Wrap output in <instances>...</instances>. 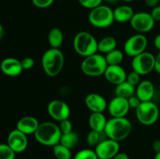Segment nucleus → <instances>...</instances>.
<instances>
[{"label": "nucleus", "mask_w": 160, "mask_h": 159, "mask_svg": "<svg viewBox=\"0 0 160 159\" xmlns=\"http://www.w3.org/2000/svg\"><path fill=\"white\" fill-rule=\"evenodd\" d=\"M48 113L54 120L59 122L69 118L70 108L68 104L62 100H52L47 106Z\"/></svg>", "instance_id": "12"}, {"label": "nucleus", "mask_w": 160, "mask_h": 159, "mask_svg": "<svg viewBox=\"0 0 160 159\" xmlns=\"http://www.w3.org/2000/svg\"><path fill=\"white\" fill-rule=\"evenodd\" d=\"M59 127L60 129L62 134L69 133V132L73 131V125H72L71 122L69 120V118L64 119L62 121L59 122Z\"/></svg>", "instance_id": "32"}, {"label": "nucleus", "mask_w": 160, "mask_h": 159, "mask_svg": "<svg viewBox=\"0 0 160 159\" xmlns=\"http://www.w3.org/2000/svg\"><path fill=\"white\" fill-rule=\"evenodd\" d=\"M63 33L58 27H53L48 34V42L52 48H59L63 43Z\"/></svg>", "instance_id": "22"}, {"label": "nucleus", "mask_w": 160, "mask_h": 159, "mask_svg": "<svg viewBox=\"0 0 160 159\" xmlns=\"http://www.w3.org/2000/svg\"><path fill=\"white\" fill-rule=\"evenodd\" d=\"M38 120L33 116H23L18 120L17 123V128L18 130L21 131L22 132L26 135L30 134H34L39 126Z\"/></svg>", "instance_id": "19"}, {"label": "nucleus", "mask_w": 160, "mask_h": 159, "mask_svg": "<svg viewBox=\"0 0 160 159\" xmlns=\"http://www.w3.org/2000/svg\"><path fill=\"white\" fill-rule=\"evenodd\" d=\"M135 93L142 102L152 101L155 95L154 84L149 80L141 81L137 86Z\"/></svg>", "instance_id": "18"}, {"label": "nucleus", "mask_w": 160, "mask_h": 159, "mask_svg": "<svg viewBox=\"0 0 160 159\" xmlns=\"http://www.w3.org/2000/svg\"><path fill=\"white\" fill-rule=\"evenodd\" d=\"M127 75L128 73L120 65H108L104 73L106 80L116 86L126 81Z\"/></svg>", "instance_id": "16"}, {"label": "nucleus", "mask_w": 160, "mask_h": 159, "mask_svg": "<svg viewBox=\"0 0 160 159\" xmlns=\"http://www.w3.org/2000/svg\"><path fill=\"white\" fill-rule=\"evenodd\" d=\"M52 151L56 159H71L72 157L71 150L59 143L52 147Z\"/></svg>", "instance_id": "28"}, {"label": "nucleus", "mask_w": 160, "mask_h": 159, "mask_svg": "<svg viewBox=\"0 0 160 159\" xmlns=\"http://www.w3.org/2000/svg\"><path fill=\"white\" fill-rule=\"evenodd\" d=\"M155 71L160 74V51L156 56V62H155Z\"/></svg>", "instance_id": "39"}, {"label": "nucleus", "mask_w": 160, "mask_h": 159, "mask_svg": "<svg viewBox=\"0 0 160 159\" xmlns=\"http://www.w3.org/2000/svg\"><path fill=\"white\" fill-rule=\"evenodd\" d=\"M16 153L7 143H0V159H15Z\"/></svg>", "instance_id": "30"}, {"label": "nucleus", "mask_w": 160, "mask_h": 159, "mask_svg": "<svg viewBox=\"0 0 160 159\" xmlns=\"http://www.w3.org/2000/svg\"><path fill=\"white\" fill-rule=\"evenodd\" d=\"M81 6L88 9H92L102 3L103 0H78Z\"/></svg>", "instance_id": "31"}, {"label": "nucleus", "mask_w": 160, "mask_h": 159, "mask_svg": "<svg viewBox=\"0 0 160 159\" xmlns=\"http://www.w3.org/2000/svg\"><path fill=\"white\" fill-rule=\"evenodd\" d=\"M55 0H31L33 5L39 9H45L54 3Z\"/></svg>", "instance_id": "34"}, {"label": "nucleus", "mask_w": 160, "mask_h": 159, "mask_svg": "<svg viewBox=\"0 0 160 159\" xmlns=\"http://www.w3.org/2000/svg\"><path fill=\"white\" fill-rule=\"evenodd\" d=\"M108 64L105 55L98 53L84 57L81 65V69L84 75L88 76H99L104 75Z\"/></svg>", "instance_id": "6"}, {"label": "nucleus", "mask_w": 160, "mask_h": 159, "mask_svg": "<svg viewBox=\"0 0 160 159\" xmlns=\"http://www.w3.org/2000/svg\"><path fill=\"white\" fill-rule=\"evenodd\" d=\"M73 159H98L95 150L86 148L76 153Z\"/></svg>", "instance_id": "29"}, {"label": "nucleus", "mask_w": 160, "mask_h": 159, "mask_svg": "<svg viewBox=\"0 0 160 159\" xmlns=\"http://www.w3.org/2000/svg\"><path fill=\"white\" fill-rule=\"evenodd\" d=\"M84 104L92 112L103 113L108 107L106 98L97 93L88 94L84 98Z\"/></svg>", "instance_id": "15"}, {"label": "nucleus", "mask_w": 160, "mask_h": 159, "mask_svg": "<svg viewBox=\"0 0 160 159\" xmlns=\"http://www.w3.org/2000/svg\"><path fill=\"white\" fill-rule=\"evenodd\" d=\"M95 151L98 159H112L120 152V143L112 139L106 138L95 147Z\"/></svg>", "instance_id": "11"}, {"label": "nucleus", "mask_w": 160, "mask_h": 159, "mask_svg": "<svg viewBox=\"0 0 160 159\" xmlns=\"http://www.w3.org/2000/svg\"><path fill=\"white\" fill-rule=\"evenodd\" d=\"M154 45L156 48L160 51V34H157L154 39Z\"/></svg>", "instance_id": "42"}, {"label": "nucleus", "mask_w": 160, "mask_h": 159, "mask_svg": "<svg viewBox=\"0 0 160 159\" xmlns=\"http://www.w3.org/2000/svg\"><path fill=\"white\" fill-rule=\"evenodd\" d=\"M3 35H4V29H3V26L0 23V41L3 37Z\"/></svg>", "instance_id": "43"}, {"label": "nucleus", "mask_w": 160, "mask_h": 159, "mask_svg": "<svg viewBox=\"0 0 160 159\" xmlns=\"http://www.w3.org/2000/svg\"><path fill=\"white\" fill-rule=\"evenodd\" d=\"M23 70H29L34 65V60L31 57H26L20 60Z\"/></svg>", "instance_id": "35"}, {"label": "nucleus", "mask_w": 160, "mask_h": 159, "mask_svg": "<svg viewBox=\"0 0 160 159\" xmlns=\"http://www.w3.org/2000/svg\"><path fill=\"white\" fill-rule=\"evenodd\" d=\"M135 112L138 122L144 126H152L159 119V107L152 101L141 103Z\"/></svg>", "instance_id": "7"}, {"label": "nucleus", "mask_w": 160, "mask_h": 159, "mask_svg": "<svg viewBox=\"0 0 160 159\" xmlns=\"http://www.w3.org/2000/svg\"><path fill=\"white\" fill-rule=\"evenodd\" d=\"M107 121L102 112H92L88 118L91 129L98 132H104Z\"/></svg>", "instance_id": "21"}, {"label": "nucleus", "mask_w": 160, "mask_h": 159, "mask_svg": "<svg viewBox=\"0 0 160 159\" xmlns=\"http://www.w3.org/2000/svg\"><path fill=\"white\" fill-rule=\"evenodd\" d=\"M28 135L17 129H13L9 133L7 137V144L17 153H22L27 149L28 145Z\"/></svg>", "instance_id": "13"}, {"label": "nucleus", "mask_w": 160, "mask_h": 159, "mask_svg": "<svg viewBox=\"0 0 160 159\" xmlns=\"http://www.w3.org/2000/svg\"><path fill=\"white\" fill-rule=\"evenodd\" d=\"M34 136L40 144L53 147L59 143L62 132L59 125L52 122H44L39 124Z\"/></svg>", "instance_id": "3"}, {"label": "nucleus", "mask_w": 160, "mask_h": 159, "mask_svg": "<svg viewBox=\"0 0 160 159\" xmlns=\"http://www.w3.org/2000/svg\"><path fill=\"white\" fill-rule=\"evenodd\" d=\"M1 71L8 76H17L23 71L21 62L15 58H6L0 64Z\"/></svg>", "instance_id": "17"}, {"label": "nucleus", "mask_w": 160, "mask_h": 159, "mask_svg": "<svg viewBox=\"0 0 160 159\" xmlns=\"http://www.w3.org/2000/svg\"><path fill=\"white\" fill-rule=\"evenodd\" d=\"M65 59L59 48H50L45 51L42 57V65L47 76L55 77L63 68Z\"/></svg>", "instance_id": "2"}, {"label": "nucleus", "mask_w": 160, "mask_h": 159, "mask_svg": "<svg viewBox=\"0 0 160 159\" xmlns=\"http://www.w3.org/2000/svg\"><path fill=\"white\" fill-rule=\"evenodd\" d=\"M151 15L156 22L160 21V6H157L153 8L151 11Z\"/></svg>", "instance_id": "37"}, {"label": "nucleus", "mask_w": 160, "mask_h": 159, "mask_svg": "<svg viewBox=\"0 0 160 159\" xmlns=\"http://www.w3.org/2000/svg\"><path fill=\"white\" fill-rule=\"evenodd\" d=\"M123 1L126 2H131L134 1V0H123Z\"/></svg>", "instance_id": "46"}, {"label": "nucleus", "mask_w": 160, "mask_h": 159, "mask_svg": "<svg viewBox=\"0 0 160 159\" xmlns=\"http://www.w3.org/2000/svg\"><path fill=\"white\" fill-rule=\"evenodd\" d=\"M106 138H107V137H106L104 132L91 130L88 133L87 137H86V142L90 147H95L100 142H102Z\"/></svg>", "instance_id": "27"}, {"label": "nucleus", "mask_w": 160, "mask_h": 159, "mask_svg": "<svg viewBox=\"0 0 160 159\" xmlns=\"http://www.w3.org/2000/svg\"><path fill=\"white\" fill-rule=\"evenodd\" d=\"M117 47V41L112 36H106L98 41V51L101 54H107Z\"/></svg>", "instance_id": "23"}, {"label": "nucleus", "mask_w": 160, "mask_h": 159, "mask_svg": "<svg viewBox=\"0 0 160 159\" xmlns=\"http://www.w3.org/2000/svg\"><path fill=\"white\" fill-rule=\"evenodd\" d=\"M131 26L138 34H145L151 31L154 28L156 21L151 13L147 12H134L130 21Z\"/></svg>", "instance_id": "10"}, {"label": "nucleus", "mask_w": 160, "mask_h": 159, "mask_svg": "<svg viewBox=\"0 0 160 159\" xmlns=\"http://www.w3.org/2000/svg\"><path fill=\"white\" fill-rule=\"evenodd\" d=\"M130 107L128 98L116 96L108 104V112L112 117H125L129 112Z\"/></svg>", "instance_id": "14"}, {"label": "nucleus", "mask_w": 160, "mask_h": 159, "mask_svg": "<svg viewBox=\"0 0 160 159\" xmlns=\"http://www.w3.org/2000/svg\"><path fill=\"white\" fill-rule=\"evenodd\" d=\"M152 149L153 151L156 153L160 152V140H156L153 142L152 143Z\"/></svg>", "instance_id": "41"}, {"label": "nucleus", "mask_w": 160, "mask_h": 159, "mask_svg": "<svg viewBox=\"0 0 160 159\" xmlns=\"http://www.w3.org/2000/svg\"><path fill=\"white\" fill-rule=\"evenodd\" d=\"M105 1H106V2H108V3H111V4H115V3L118 2V1H120V0H105Z\"/></svg>", "instance_id": "44"}, {"label": "nucleus", "mask_w": 160, "mask_h": 159, "mask_svg": "<svg viewBox=\"0 0 160 159\" xmlns=\"http://www.w3.org/2000/svg\"><path fill=\"white\" fill-rule=\"evenodd\" d=\"M88 18L90 24L97 28L109 27L115 21L113 9L102 4L91 9Z\"/></svg>", "instance_id": "5"}, {"label": "nucleus", "mask_w": 160, "mask_h": 159, "mask_svg": "<svg viewBox=\"0 0 160 159\" xmlns=\"http://www.w3.org/2000/svg\"><path fill=\"white\" fill-rule=\"evenodd\" d=\"M73 45L75 51L84 58L98 51V41L93 34L87 31L78 32L73 37Z\"/></svg>", "instance_id": "4"}, {"label": "nucleus", "mask_w": 160, "mask_h": 159, "mask_svg": "<svg viewBox=\"0 0 160 159\" xmlns=\"http://www.w3.org/2000/svg\"><path fill=\"white\" fill-rule=\"evenodd\" d=\"M131 129L132 124L126 117H112L107 121L104 132L107 138L120 142L130 135Z\"/></svg>", "instance_id": "1"}, {"label": "nucleus", "mask_w": 160, "mask_h": 159, "mask_svg": "<svg viewBox=\"0 0 160 159\" xmlns=\"http://www.w3.org/2000/svg\"><path fill=\"white\" fill-rule=\"evenodd\" d=\"M145 5H146L148 7L150 8H154L156 6H159V0H145Z\"/></svg>", "instance_id": "38"}, {"label": "nucleus", "mask_w": 160, "mask_h": 159, "mask_svg": "<svg viewBox=\"0 0 160 159\" xmlns=\"http://www.w3.org/2000/svg\"><path fill=\"white\" fill-rule=\"evenodd\" d=\"M154 159H160V152L156 153V155H155Z\"/></svg>", "instance_id": "45"}, {"label": "nucleus", "mask_w": 160, "mask_h": 159, "mask_svg": "<svg viewBox=\"0 0 160 159\" xmlns=\"http://www.w3.org/2000/svg\"><path fill=\"white\" fill-rule=\"evenodd\" d=\"M135 91L136 88L134 85L128 83V81H124L116 86L115 95L121 98H129L130 97L134 95Z\"/></svg>", "instance_id": "24"}, {"label": "nucleus", "mask_w": 160, "mask_h": 159, "mask_svg": "<svg viewBox=\"0 0 160 159\" xmlns=\"http://www.w3.org/2000/svg\"><path fill=\"white\" fill-rule=\"evenodd\" d=\"M156 56L151 52L144 51L142 54L132 58L131 66L132 70L140 74L145 76L155 70Z\"/></svg>", "instance_id": "8"}, {"label": "nucleus", "mask_w": 160, "mask_h": 159, "mask_svg": "<svg viewBox=\"0 0 160 159\" xmlns=\"http://www.w3.org/2000/svg\"><path fill=\"white\" fill-rule=\"evenodd\" d=\"M78 142H79V137L73 131L69 132V133L62 134L60 140H59V143L67 147L70 150L75 147L78 145Z\"/></svg>", "instance_id": "25"}, {"label": "nucleus", "mask_w": 160, "mask_h": 159, "mask_svg": "<svg viewBox=\"0 0 160 159\" xmlns=\"http://www.w3.org/2000/svg\"><path fill=\"white\" fill-rule=\"evenodd\" d=\"M123 57H124L123 52L118 48H116L110 52L105 55V58H106L108 65H120L122 61L123 60Z\"/></svg>", "instance_id": "26"}, {"label": "nucleus", "mask_w": 160, "mask_h": 159, "mask_svg": "<svg viewBox=\"0 0 160 159\" xmlns=\"http://www.w3.org/2000/svg\"><path fill=\"white\" fill-rule=\"evenodd\" d=\"M141 78V75L138 74V73H136L135 71L132 70L131 72H130L128 75H127V80L126 81H128V83H130L131 84L134 85V87L138 86L139 84Z\"/></svg>", "instance_id": "33"}, {"label": "nucleus", "mask_w": 160, "mask_h": 159, "mask_svg": "<svg viewBox=\"0 0 160 159\" xmlns=\"http://www.w3.org/2000/svg\"><path fill=\"white\" fill-rule=\"evenodd\" d=\"M148 46V39L143 34H136L131 36L123 45L124 53L129 57H135L145 51Z\"/></svg>", "instance_id": "9"}, {"label": "nucleus", "mask_w": 160, "mask_h": 159, "mask_svg": "<svg viewBox=\"0 0 160 159\" xmlns=\"http://www.w3.org/2000/svg\"><path fill=\"white\" fill-rule=\"evenodd\" d=\"M128 103H129L130 107L134 109L137 108L140 105L141 103H142L141 100L139 99L136 95H133V96L130 97L129 98H128Z\"/></svg>", "instance_id": "36"}, {"label": "nucleus", "mask_w": 160, "mask_h": 159, "mask_svg": "<svg viewBox=\"0 0 160 159\" xmlns=\"http://www.w3.org/2000/svg\"><path fill=\"white\" fill-rule=\"evenodd\" d=\"M134 12L132 7L128 5H121L113 9V16L115 21L118 23L130 22L134 16Z\"/></svg>", "instance_id": "20"}, {"label": "nucleus", "mask_w": 160, "mask_h": 159, "mask_svg": "<svg viewBox=\"0 0 160 159\" xmlns=\"http://www.w3.org/2000/svg\"><path fill=\"white\" fill-rule=\"evenodd\" d=\"M112 159H130L129 156L128 155V154L123 152H119L118 154H116Z\"/></svg>", "instance_id": "40"}]
</instances>
